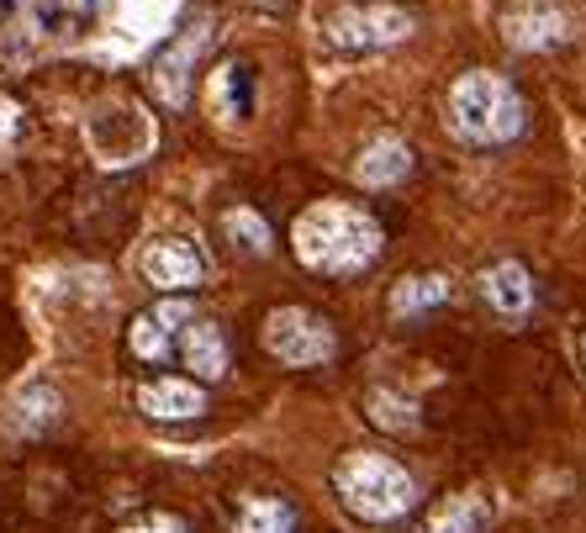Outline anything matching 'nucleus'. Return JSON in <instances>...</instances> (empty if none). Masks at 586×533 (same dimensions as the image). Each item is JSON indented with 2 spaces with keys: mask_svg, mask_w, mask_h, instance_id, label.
<instances>
[{
  "mask_svg": "<svg viewBox=\"0 0 586 533\" xmlns=\"http://www.w3.org/2000/svg\"><path fill=\"white\" fill-rule=\"evenodd\" d=\"M444 122H449V132H455L460 143L497 148V143L523 138L528 112H523V95H518L502 75H492V69H470V75H460V80L449 84Z\"/></svg>",
  "mask_w": 586,
  "mask_h": 533,
  "instance_id": "2",
  "label": "nucleus"
},
{
  "mask_svg": "<svg viewBox=\"0 0 586 533\" xmlns=\"http://www.w3.org/2000/svg\"><path fill=\"white\" fill-rule=\"evenodd\" d=\"M138 275L154 290H195L206 286L212 264H206L201 244H191V238H154L138 253Z\"/></svg>",
  "mask_w": 586,
  "mask_h": 533,
  "instance_id": "6",
  "label": "nucleus"
},
{
  "mask_svg": "<svg viewBox=\"0 0 586 533\" xmlns=\"http://www.w3.org/2000/svg\"><path fill=\"white\" fill-rule=\"evenodd\" d=\"M222 233H228L233 244H243L249 253H270V248H275L270 244V227H265V222H259L249 206H238V211H228V217H222Z\"/></svg>",
  "mask_w": 586,
  "mask_h": 533,
  "instance_id": "19",
  "label": "nucleus"
},
{
  "mask_svg": "<svg viewBox=\"0 0 586 533\" xmlns=\"http://www.w3.org/2000/svg\"><path fill=\"white\" fill-rule=\"evenodd\" d=\"M455 296V281L449 275H412V281H402V286L391 290V312L396 317H429L433 307H444Z\"/></svg>",
  "mask_w": 586,
  "mask_h": 533,
  "instance_id": "15",
  "label": "nucleus"
},
{
  "mask_svg": "<svg viewBox=\"0 0 586 533\" xmlns=\"http://www.w3.org/2000/svg\"><path fill=\"white\" fill-rule=\"evenodd\" d=\"M11 5H16V0H0V16H11Z\"/></svg>",
  "mask_w": 586,
  "mask_h": 533,
  "instance_id": "22",
  "label": "nucleus"
},
{
  "mask_svg": "<svg viewBox=\"0 0 586 533\" xmlns=\"http://www.w3.org/2000/svg\"><path fill=\"white\" fill-rule=\"evenodd\" d=\"M217 112H228L238 122L254 112V69H249V64H228V69L217 75Z\"/></svg>",
  "mask_w": 586,
  "mask_h": 533,
  "instance_id": "18",
  "label": "nucleus"
},
{
  "mask_svg": "<svg viewBox=\"0 0 586 533\" xmlns=\"http://www.w3.org/2000/svg\"><path fill=\"white\" fill-rule=\"evenodd\" d=\"M412 143H402V138H375L365 154H359V165H354V180L359 185H396V180H407L412 174Z\"/></svg>",
  "mask_w": 586,
  "mask_h": 533,
  "instance_id": "14",
  "label": "nucleus"
},
{
  "mask_svg": "<svg viewBox=\"0 0 586 533\" xmlns=\"http://www.w3.org/2000/svg\"><path fill=\"white\" fill-rule=\"evenodd\" d=\"M322 38L333 48H391V42L412 38V11H396V5H339L328 16Z\"/></svg>",
  "mask_w": 586,
  "mask_h": 533,
  "instance_id": "5",
  "label": "nucleus"
},
{
  "mask_svg": "<svg viewBox=\"0 0 586 533\" xmlns=\"http://www.w3.org/2000/svg\"><path fill=\"white\" fill-rule=\"evenodd\" d=\"M370 417L391 428V433H407L412 422H418V407H412V396H396V391H375L370 396Z\"/></svg>",
  "mask_w": 586,
  "mask_h": 533,
  "instance_id": "20",
  "label": "nucleus"
},
{
  "mask_svg": "<svg viewBox=\"0 0 586 533\" xmlns=\"http://www.w3.org/2000/svg\"><path fill=\"white\" fill-rule=\"evenodd\" d=\"M201 42H206V32H180V38L169 42L164 53H154V64H149V90H154L169 112H180L186 95H191V69H180V64H186L191 53H201Z\"/></svg>",
  "mask_w": 586,
  "mask_h": 533,
  "instance_id": "10",
  "label": "nucleus"
},
{
  "mask_svg": "<svg viewBox=\"0 0 586 533\" xmlns=\"http://www.w3.org/2000/svg\"><path fill=\"white\" fill-rule=\"evenodd\" d=\"M582 365H586V333H582Z\"/></svg>",
  "mask_w": 586,
  "mask_h": 533,
  "instance_id": "23",
  "label": "nucleus"
},
{
  "mask_svg": "<svg viewBox=\"0 0 586 533\" xmlns=\"http://www.w3.org/2000/svg\"><path fill=\"white\" fill-rule=\"evenodd\" d=\"M138 407L158 417V422H186V417H201L206 412V391H201V380H169V375H158L149 386H138Z\"/></svg>",
  "mask_w": 586,
  "mask_h": 533,
  "instance_id": "12",
  "label": "nucleus"
},
{
  "mask_svg": "<svg viewBox=\"0 0 586 533\" xmlns=\"http://www.w3.org/2000/svg\"><path fill=\"white\" fill-rule=\"evenodd\" d=\"M175 360L191 369L195 380H222L228 375V338L212 317H186V328L175 338Z\"/></svg>",
  "mask_w": 586,
  "mask_h": 533,
  "instance_id": "9",
  "label": "nucleus"
},
{
  "mask_svg": "<svg viewBox=\"0 0 586 533\" xmlns=\"http://www.w3.org/2000/svg\"><path fill=\"white\" fill-rule=\"evenodd\" d=\"M122 533H186V523L169 518V512H154V518H143V523H132V529H122Z\"/></svg>",
  "mask_w": 586,
  "mask_h": 533,
  "instance_id": "21",
  "label": "nucleus"
},
{
  "mask_svg": "<svg viewBox=\"0 0 586 533\" xmlns=\"http://www.w3.org/2000/svg\"><path fill=\"white\" fill-rule=\"evenodd\" d=\"M291 248L317 275H359L386 248V233H381V222L365 206L313 202L296 217V227H291Z\"/></svg>",
  "mask_w": 586,
  "mask_h": 533,
  "instance_id": "1",
  "label": "nucleus"
},
{
  "mask_svg": "<svg viewBox=\"0 0 586 533\" xmlns=\"http://www.w3.org/2000/svg\"><path fill=\"white\" fill-rule=\"evenodd\" d=\"M265 349L291 369H317L339 354V333L307 307H275L265 317Z\"/></svg>",
  "mask_w": 586,
  "mask_h": 533,
  "instance_id": "4",
  "label": "nucleus"
},
{
  "mask_svg": "<svg viewBox=\"0 0 586 533\" xmlns=\"http://www.w3.org/2000/svg\"><path fill=\"white\" fill-rule=\"evenodd\" d=\"M186 317H191L186 301H164V307L138 312L132 328H127V349H132L143 365H164V360H175V338H180V328H186Z\"/></svg>",
  "mask_w": 586,
  "mask_h": 533,
  "instance_id": "8",
  "label": "nucleus"
},
{
  "mask_svg": "<svg viewBox=\"0 0 586 533\" xmlns=\"http://www.w3.org/2000/svg\"><path fill=\"white\" fill-rule=\"evenodd\" d=\"M333 492L359 523H396L418 502V481L375 450H354L333 465Z\"/></svg>",
  "mask_w": 586,
  "mask_h": 533,
  "instance_id": "3",
  "label": "nucleus"
},
{
  "mask_svg": "<svg viewBox=\"0 0 586 533\" xmlns=\"http://www.w3.org/2000/svg\"><path fill=\"white\" fill-rule=\"evenodd\" d=\"M59 391L53 386H27V391H16V407H11V428L16 433H27V439H38V433H48L53 422H59Z\"/></svg>",
  "mask_w": 586,
  "mask_h": 533,
  "instance_id": "16",
  "label": "nucleus"
},
{
  "mask_svg": "<svg viewBox=\"0 0 586 533\" xmlns=\"http://www.w3.org/2000/svg\"><path fill=\"white\" fill-rule=\"evenodd\" d=\"M492 518H497L492 496L486 492H460V496H449V502L433 507V518L423 523V533H486L492 529Z\"/></svg>",
  "mask_w": 586,
  "mask_h": 533,
  "instance_id": "13",
  "label": "nucleus"
},
{
  "mask_svg": "<svg viewBox=\"0 0 586 533\" xmlns=\"http://www.w3.org/2000/svg\"><path fill=\"white\" fill-rule=\"evenodd\" d=\"M481 296H486V307H492L502 323H523V317L534 312V281H528V270H523L518 259L492 264V270L481 275Z\"/></svg>",
  "mask_w": 586,
  "mask_h": 533,
  "instance_id": "11",
  "label": "nucleus"
},
{
  "mask_svg": "<svg viewBox=\"0 0 586 533\" xmlns=\"http://www.w3.org/2000/svg\"><path fill=\"white\" fill-rule=\"evenodd\" d=\"M502 38L518 53H545V48L571 38V16L560 0H512L502 11Z\"/></svg>",
  "mask_w": 586,
  "mask_h": 533,
  "instance_id": "7",
  "label": "nucleus"
},
{
  "mask_svg": "<svg viewBox=\"0 0 586 533\" xmlns=\"http://www.w3.org/2000/svg\"><path fill=\"white\" fill-rule=\"evenodd\" d=\"M296 529V512H291V502H280V496H254V502H243V512H238L233 533H291Z\"/></svg>",
  "mask_w": 586,
  "mask_h": 533,
  "instance_id": "17",
  "label": "nucleus"
}]
</instances>
